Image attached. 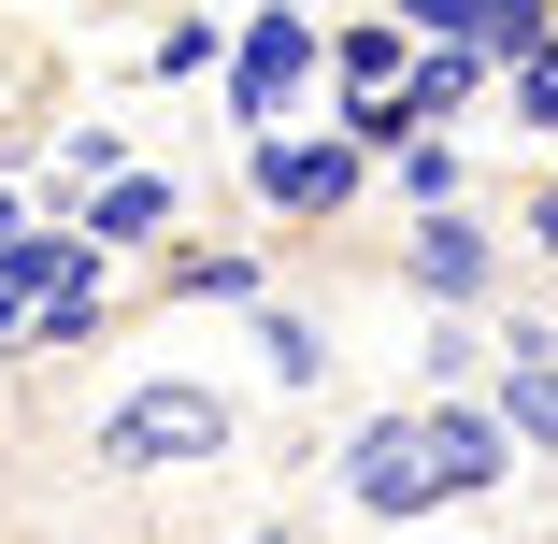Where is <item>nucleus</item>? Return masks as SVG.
<instances>
[{
    "label": "nucleus",
    "instance_id": "f257e3e1",
    "mask_svg": "<svg viewBox=\"0 0 558 544\" xmlns=\"http://www.w3.org/2000/svg\"><path fill=\"white\" fill-rule=\"evenodd\" d=\"M244 445V401L230 387H201V373H158V387H130L116 415L86 430V459L116 473V487H158V473H215Z\"/></svg>",
    "mask_w": 558,
    "mask_h": 544
},
{
    "label": "nucleus",
    "instance_id": "f03ea898",
    "mask_svg": "<svg viewBox=\"0 0 558 544\" xmlns=\"http://www.w3.org/2000/svg\"><path fill=\"white\" fill-rule=\"evenodd\" d=\"M373 186H387V158H373V144H344L329 116H301V130H258V144H244V201H258V215H287V230H344Z\"/></svg>",
    "mask_w": 558,
    "mask_h": 544
},
{
    "label": "nucleus",
    "instance_id": "7ed1b4c3",
    "mask_svg": "<svg viewBox=\"0 0 558 544\" xmlns=\"http://www.w3.org/2000/svg\"><path fill=\"white\" fill-rule=\"evenodd\" d=\"M329 86V15H301V0H258V15L230 29V72H215V100H230V130H301V100Z\"/></svg>",
    "mask_w": 558,
    "mask_h": 544
},
{
    "label": "nucleus",
    "instance_id": "20e7f679",
    "mask_svg": "<svg viewBox=\"0 0 558 544\" xmlns=\"http://www.w3.org/2000/svg\"><path fill=\"white\" fill-rule=\"evenodd\" d=\"M344 501H359L373 530L473 501V487H459V459H444V430H429V401H387V415H359V430H344Z\"/></svg>",
    "mask_w": 558,
    "mask_h": 544
},
{
    "label": "nucleus",
    "instance_id": "39448f33",
    "mask_svg": "<svg viewBox=\"0 0 558 544\" xmlns=\"http://www.w3.org/2000/svg\"><path fill=\"white\" fill-rule=\"evenodd\" d=\"M401 301H415V315H473V301H501V230H487L473 201L401 215Z\"/></svg>",
    "mask_w": 558,
    "mask_h": 544
},
{
    "label": "nucleus",
    "instance_id": "423d86ee",
    "mask_svg": "<svg viewBox=\"0 0 558 544\" xmlns=\"http://www.w3.org/2000/svg\"><path fill=\"white\" fill-rule=\"evenodd\" d=\"M487 401H501V430H515V459H530V473H558V330H544V315H515V330H501Z\"/></svg>",
    "mask_w": 558,
    "mask_h": 544
},
{
    "label": "nucleus",
    "instance_id": "0eeeda50",
    "mask_svg": "<svg viewBox=\"0 0 558 544\" xmlns=\"http://www.w3.org/2000/svg\"><path fill=\"white\" fill-rule=\"evenodd\" d=\"M72 215H86V244H100V258H172V230H186V172L144 158V172H116V186H86Z\"/></svg>",
    "mask_w": 558,
    "mask_h": 544
},
{
    "label": "nucleus",
    "instance_id": "6e6552de",
    "mask_svg": "<svg viewBox=\"0 0 558 544\" xmlns=\"http://www.w3.org/2000/svg\"><path fill=\"white\" fill-rule=\"evenodd\" d=\"M487 86H501V58H487V44H415V72H401V116H415V130H459Z\"/></svg>",
    "mask_w": 558,
    "mask_h": 544
},
{
    "label": "nucleus",
    "instance_id": "1a4fd4ad",
    "mask_svg": "<svg viewBox=\"0 0 558 544\" xmlns=\"http://www.w3.org/2000/svg\"><path fill=\"white\" fill-rule=\"evenodd\" d=\"M415 72V29L387 15V0H373V15H344V29H329V100H387Z\"/></svg>",
    "mask_w": 558,
    "mask_h": 544
},
{
    "label": "nucleus",
    "instance_id": "9d476101",
    "mask_svg": "<svg viewBox=\"0 0 558 544\" xmlns=\"http://www.w3.org/2000/svg\"><path fill=\"white\" fill-rule=\"evenodd\" d=\"M116 172H144L116 116H58V130H44V201H58V215H72L86 186H116Z\"/></svg>",
    "mask_w": 558,
    "mask_h": 544
},
{
    "label": "nucleus",
    "instance_id": "9b49d317",
    "mask_svg": "<svg viewBox=\"0 0 558 544\" xmlns=\"http://www.w3.org/2000/svg\"><path fill=\"white\" fill-rule=\"evenodd\" d=\"M158 287H172V301H244V315L272 301L258 244H172V258H158Z\"/></svg>",
    "mask_w": 558,
    "mask_h": 544
},
{
    "label": "nucleus",
    "instance_id": "f8f14e48",
    "mask_svg": "<svg viewBox=\"0 0 558 544\" xmlns=\"http://www.w3.org/2000/svg\"><path fill=\"white\" fill-rule=\"evenodd\" d=\"M230 29H244V15H215V0H201V15L144 29V72H158V86H215V72H230Z\"/></svg>",
    "mask_w": 558,
    "mask_h": 544
},
{
    "label": "nucleus",
    "instance_id": "ddd939ff",
    "mask_svg": "<svg viewBox=\"0 0 558 544\" xmlns=\"http://www.w3.org/2000/svg\"><path fill=\"white\" fill-rule=\"evenodd\" d=\"M387 201H401V215H444V201H473V158H459V130H415V144L387 158Z\"/></svg>",
    "mask_w": 558,
    "mask_h": 544
},
{
    "label": "nucleus",
    "instance_id": "4468645a",
    "mask_svg": "<svg viewBox=\"0 0 558 544\" xmlns=\"http://www.w3.org/2000/svg\"><path fill=\"white\" fill-rule=\"evenodd\" d=\"M258 373L315 401V387H329V315H301V301H258Z\"/></svg>",
    "mask_w": 558,
    "mask_h": 544
},
{
    "label": "nucleus",
    "instance_id": "2eb2a0df",
    "mask_svg": "<svg viewBox=\"0 0 558 544\" xmlns=\"http://www.w3.org/2000/svg\"><path fill=\"white\" fill-rule=\"evenodd\" d=\"M100 315H116V273H86V287L29 301V359H72V344H100Z\"/></svg>",
    "mask_w": 558,
    "mask_h": 544
},
{
    "label": "nucleus",
    "instance_id": "dca6fc26",
    "mask_svg": "<svg viewBox=\"0 0 558 544\" xmlns=\"http://www.w3.org/2000/svg\"><path fill=\"white\" fill-rule=\"evenodd\" d=\"M459 44H487V58L515 72V58H544V44H558V0H473V15H459Z\"/></svg>",
    "mask_w": 558,
    "mask_h": 544
},
{
    "label": "nucleus",
    "instance_id": "f3484780",
    "mask_svg": "<svg viewBox=\"0 0 558 544\" xmlns=\"http://www.w3.org/2000/svg\"><path fill=\"white\" fill-rule=\"evenodd\" d=\"M501 116H515V130H530V144H558V44H544V58H515V72H501Z\"/></svg>",
    "mask_w": 558,
    "mask_h": 544
},
{
    "label": "nucleus",
    "instance_id": "a211bd4d",
    "mask_svg": "<svg viewBox=\"0 0 558 544\" xmlns=\"http://www.w3.org/2000/svg\"><path fill=\"white\" fill-rule=\"evenodd\" d=\"M487 344H501V330H473V315H444L415 373H429V387H487Z\"/></svg>",
    "mask_w": 558,
    "mask_h": 544
},
{
    "label": "nucleus",
    "instance_id": "6ab92c4d",
    "mask_svg": "<svg viewBox=\"0 0 558 544\" xmlns=\"http://www.w3.org/2000/svg\"><path fill=\"white\" fill-rule=\"evenodd\" d=\"M387 15H401L415 44H459V15H473V0H387Z\"/></svg>",
    "mask_w": 558,
    "mask_h": 544
},
{
    "label": "nucleus",
    "instance_id": "aec40b11",
    "mask_svg": "<svg viewBox=\"0 0 558 544\" xmlns=\"http://www.w3.org/2000/svg\"><path fill=\"white\" fill-rule=\"evenodd\" d=\"M0 359H29V287L0 273Z\"/></svg>",
    "mask_w": 558,
    "mask_h": 544
},
{
    "label": "nucleus",
    "instance_id": "412c9836",
    "mask_svg": "<svg viewBox=\"0 0 558 544\" xmlns=\"http://www.w3.org/2000/svg\"><path fill=\"white\" fill-rule=\"evenodd\" d=\"M530 258L558 273V186H530Z\"/></svg>",
    "mask_w": 558,
    "mask_h": 544
},
{
    "label": "nucleus",
    "instance_id": "4be33fe9",
    "mask_svg": "<svg viewBox=\"0 0 558 544\" xmlns=\"http://www.w3.org/2000/svg\"><path fill=\"white\" fill-rule=\"evenodd\" d=\"M15 230H29V186H15V172H0V258H15Z\"/></svg>",
    "mask_w": 558,
    "mask_h": 544
},
{
    "label": "nucleus",
    "instance_id": "5701e85b",
    "mask_svg": "<svg viewBox=\"0 0 558 544\" xmlns=\"http://www.w3.org/2000/svg\"><path fill=\"white\" fill-rule=\"evenodd\" d=\"M244 544H301V530H244Z\"/></svg>",
    "mask_w": 558,
    "mask_h": 544
},
{
    "label": "nucleus",
    "instance_id": "b1692460",
    "mask_svg": "<svg viewBox=\"0 0 558 544\" xmlns=\"http://www.w3.org/2000/svg\"><path fill=\"white\" fill-rule=\"evenodd\" d=\"M215 15H258V0H215Z\"/></svg>",
    "mask_w": 558,
    "mask_h": 544
},
{
    "label": "nucleus",
    "instance_id": "393cba45",
    "mask_svg": "<svg viewBox=\"0 0 558 544\" xmlns=\"http://www.w3.org/2000/svg\"><path fill=\"white\" fill-rule=\"evenodd\" d=\"M301 15H315V0H301Z\"/></svg>",
    "mask_w": 558,
    "mask_h": 544
}]
</instances>
